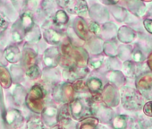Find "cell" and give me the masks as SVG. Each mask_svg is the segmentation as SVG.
I'll list each match as a JSON object with an SVG mask.
<instances>
[{
	"instance_id": "277c9868",
	"label": "cell",
	"mask_w": 152,
	"mask_h": 129,
	"mask_svg": "<svg viewBox=\"0 0 152 129\" xmlns=\"http://www.w3.org/2000/svg\"><path fill=\"white\" fill-rule=\"evenodd\" d=\"M69 107H70L72 117L74 120L80 121L87 117L91 116L89 99H84V98L73 99L69 103Z\"/></svg>"
},
{
	"instance_id": "6da1fadb",
	"label": "cell",
	"mask_w": 152,
	"mask_h": 129,
	"mask_svg": "<svg viewBox=\"0 0 152 129\" xmlns=\"http://www.w3.org/2000/svg\"><path fill=\"white\" fill-rule=\"evenodd\" d=\"M145 100V98L136 88L124 85L120 91V103L128 111L140 112L142 110Z\"/></svg>"
},
{
	"instance_id": "484cf974",
	"label": "cell",
	"mask_w": 152,
	"mask_h": 129,
	"mask_svg": "<svg viewBox=\"0 0 152 129\" xmlns=\"http://www.w3.org/2000/svg\"><path fill=\"white\" fill-rule=\"evenodd\" d=\"M32 24L33 21L31 15H30L29 14H23V15L22 16V25L24 31H30L31 28L32 27Z\"/></svg>"
},
{
	"instance_id": "4dcf8cb0",
	"label": "cell",
	"mask_w": 152,
	"mask_h": 129,
	"mask_svg": "<svg viewBox=\"0 0 152 129\" xmlns=\"http://www.w3.org/2000/svg\"><path fill=\"white\" fill-rule=\"evenodd\" d=\"M144 26L148 32L152 33V20L151 19H146L144 21Z\"/></svg>"
},
{
	"instance_id": "8fae6325",
	"label": "cell",
	"mask_w": 152,
	"mask_h": 129,
	"mask_svg": "<svg viewBox=\"0 0 152 129\" xmlns=\"http://www.w3.org/2000/svg\"><path fill=\"white\" fill-rule=\"evenodd\" d=\"M43 61L47 67L54 68L56 67L60 61V52L58 48H52L48 49L43 56Z\"/></svg>"
},
{
	"instance_id": "9a60e30c",
	"label": "cell",
	"mask_w": 152,
	"mask_h": 129,
	"mask_svg": "<svg viewBox=\"0 0 152 129\" xmlns=\"http://www.w3.org/2000/svg\"><path fill=\"white\" fill-rule=\"evenodd\" d=\"M99 125V119L93 116H90L80 120L76 125V129H97Z\"/></svg>"
},
{
	"instance_id": "5bb4252c",
	"label": "cell",
	"mask_w": 152,
	"mask_h": 129,
	"mask_svg": "<svg viewBox=\"0 0 152 129\" xmlns=\"http://www.w3.org/2000/svg\"><path fill=\"white\" fill-rule=\"evenodd\" d=\"M106 76L109 80L110 84L115 85L116 87H123L125 84L126 77L118 70H111L106 75Z\"/></svg>"
},
{
	"instance_id": "e575fe53",
	"label": "cell",
	"mask_w": 152,
	"mask_h": 129,
	"mask_svg": "<svg viewBox=\"0 0 152 129\" xmlns=\"http://www.w3.org/2000/svg\"><path fill=\"white\" fill-rule=\"evenodd\" d=\"M97 129H107V128H106L104 125H99L98 127H97Z\"/></svg>"
},
{
	"instance_id": "d590c367",
	"label": "cell",
	"mask_w": 152,
	"mask_h": 129,
	"mask_svg": "<svg viewBox=\"0 0 152 129\" xmlns=\"http://www.w3.org/2000/svg\"><path fill=\"white\" fill-rule=\"evenodd\" d=\"M142 1H146V2H150L152 0H142Z\"/></svg>"
},
{
	"instance_id": "ac0fdd59",
	"label": "cell",
	"mask_w": 152,
	"mask_h": 129,
	"mask_svg": "<svg viewBox=\"0 0 152 129\" xmlns=\"http://www.w3.org/2000/svg\"><path fill=\"white\" fill-rule=\"evenodd\" d=\"M22 63L23 67H26V69L33 64H36L37 60V53L32 49H25L23 52V56H21Z\"/></svg>"
},
{
	"instance_id": "3957f363",
	"label": "cell",
	"mask_w": 152,
	"mask_h": 129,
	"mask_svg": "<svg viewBox=\"0 0 152 129\" xmlns=\"http://www.w3.org/2000/svg\"><path fill=\"white\" fill-rule=\"evenodd\" d=\"M46 96L44 88L39 84H35L31 87L25 98V103L28 108L37 114H41L45 108L44 98Z\"/></svg>"
},
{
	"instance_id": "4316f807",
	"label": "cell",
	"mask_w": 152,
	"mask_h": 129,
	"mask_svg": "<svg viewBox=\"0 0 152 129\" xmlns=\"http://www.w3.org/2000/svg\"><path fill=\"white\" fill-rule=\"evenodd\" d=\"M132 61L134 62L135 64H140V63H142L144 60H145V56L143 55V53L141 52L140 49H134L132 54Z\"/></svg>"
},
{
	"instance_id": "ba28073f",
	"label": "cell",
	"mask_w": 152,
	"mask_h": 129,
	"mask_svg": "<svg viewBox=\"0 0 152 129\" xmlns=\"http://www.w3.org/2000/svg\"><path fill=\"white\" fill-rule=\"evenodd\" d=\"M110 125L113 129H134L132 116L125 114L115 115Z\"/></svg>"
},
{
	"instance_id": "f1b7e54d",
	"label": "cell",
	"mask_w": 152,
	"mask_h": 129,
	"mask_svg": "<svg viewBox=\"0 0 152 129\" xmlns=\"http://www.w3.org/2000/svg\"><path fill=\"white\" fill-rule=\"evenodd\" d=\"M88 64H91V67H92L94 69H99L103 64V58H93L91 60L89 59Z\"/></svg>"
},
{
	"instance_id": "7402d4cb",
	"label": "cell",
	"mask_w": 152,
	"mask_h": 129,
	"mask_svg": "<svg viewBox=\"0 0 152 129\" xmlns=\"http://www.w3.org/2000/svg\"><path fill=\"white\" fill-rule=\"evenodd\" d=\"M26 129H45L41 117H31L26 123Z\"/></svg>"
},
{
	"instance_id": "5b68a950",
	"label": "cell",
	"mask_w": 152,
	"mask_h": 129,
	"mask_svg": "<svg viewBox=\"0 0 152 129\" xmlns=\"http://www.w3.org/2000/svg\"><path fill=\"white\" fill-rule=\"evenodd\" d=\"M100 96L102 101L109 108H115L120 104V92L118 87L112 84H107L103 87Z\"/></svg>"
},
{
	"instance_id": "52a82bcc",
	"label": "cell",
	"mask_w": 152,
	"mask_h": 129,
	"mask_svg": "<svg viewBox=\"0 0 152 129\" xmlns=\"http://www.w3.org/2000/svg\"><path fill=\"white\" fill-rule=\"evenodd\" d=\"M64 6L71 14L77 15H85L89 11L85 0H64Z\"/></svg>"
},
{
	"instance_id": "7a4b0ae2",
	"label": "cell",
	"mask_w": 152,
	"mask_h": 129,
	"mask_svg": "<svg viewBox=\"0 0 152 129\" xmlns=\"http://www.w3.org/2000/svg\"><path fill=\"white\" fill-rule=\"evenodd\" d=\"M89 101L91 116L97 117L102 124H110L115 114L112 108L107 107L102 101L100 93L92 94V96L89 98Z\"/></svg>"
},
{
	"instance_id": "4fadbf2b",
	"label": "cell",
	"mask_w": 152,
	"mask_h": 129,
	"mask_svg": "<svg viewBox=\"0 0 152 129\" xmlns=\"http://www.w3.org/2000/svg\"><path fill=\"white\" fill-rule=\"evenodd\" d=\"M134 129H152V117L145 114H137L132 116Z\"/></svg>"
},
{
	"instance_id": "8992f818",
	"label": "cell",
	"mask_w": 152,
	"mask_h": 129,
	"mask_svg": "<svg viewBox=\"0 0 152 129\" xmlns=\"http://www.w3.org/2000/svg\"><path fill=\"white\" fill-rule=\"evenodd\" d=\"M75 91L71 83H65L56 89L53 92V97L56 100V101L62 103H70L74 98Z\"/></svg>"
},
{
	"instance_id": "d4e9b609",
	"label": "cell",
	"mask_w": 152,
	"mask_h": 129,
	"mask_svg": "<svg viewBox=\"0 0 152 129\" xmlns=\"http://www.w3.org/2000/svg\"><path fill=\"white\" fill-rule=\"evenodd\" d=\"M26 75L31 79L36 80V79H39L40 77L41 72H40L39 67L37 66V64H33V66H31L26 69Z\"/></svg>"
},
{
	"instance_id": "30bf717a",
	"label": "cell",
	"mask_w": 152,
	"mask_h": 129,
	"mask_svg": "<svg viewBox=\"0 0 152 129\" xmlns=\"http://www.w3.org/2000/svg\"><path fill=\"white\" fill-rule=\"evenodd\" d=\"M5 120H6V123L14 129H17L21 127L24 122V118L21 111H19L18 109H15V108L10 109L7 112L5 116Z\"/></svg>"
},
{
	"instance_id": "d6a6232c",
	"label": "cell",
	"mask_w": 152,
	"mask_h": 129,
	"mask_svg": "<svg viewBox=\"0 0 152 129\" xmlns=\"http://www.w3.org/2000/svg\"><path fill=\"white\" fill-rule=\"evenodd\" d=\"M100 1H102L106 5H115L118 3L120 0H100Z\"/></svg>"
},
{
	"instance_id": "d6986e66",
	"label": "cell",
	"mask_w": 152,
	"mask_h": 129,
	"mask_svg": "<svg viewBox=\"0 0 152 129\" xmlns=\"http://www.w3.org/2000/svg\"><path fill=\"white\" fill-rule=\"evenodd\" d=\"M5 57L10 63H15L21 59V52L15 46L8 47L5 51Z\"/></svg>"
},
{
	"instance_id": "e0dca14e",
	"label": "cell",
	"mask_w": 152,
	"mask_h": 129,
	"mask_svg": "<svg viewBox=\"0 0 152 129\" xmlns=\"http://www.w3.org/2000/svg\"><path fill=\"white\" fill-rule=\"evenodd\" d=\"M86 87L88 92L91 94H99L103 89L102 81L96 77H91L86 81Z\"/></svg>"
},
{
	"instance_id": "603a6c76",
	"label": "cell",
	"mask_w": 152,
	"mask_h": 129,
	"mask_svg": "<svg viewBox=\"0 0 152 129\" xmlns=\"http://www.w3.org/2000/svg\"><path fill=\"white\" fill-rule=\"evenodd\" d=\"M44 37H45L46 40L51 44H57L61 40L60 34L53 29L46 30L44 32Z\"/></svg>"
},
{
	"instance_id": "1f68e13d",
	"label": "cell",
	"mask_w": 152,
	"mask_h": 129,
	"mask_svg": "<svg viewBox=\"0 0 152 129\" xmlns=\"http://www.w3.org/2000/svg\"><path fill=\"white\" fill-rule=\"evenodd\" d=\"M147 67H148L149 71L152 72V51L148 55V57H147Z\"/></svg>"
},
{
	"instance_id": "44dd1931",
	"label": "cell",
	"mask_w": 152,
	"mask_h": 129,
	"mask_svg": "<svg viewBox=\"0 0 152 129\" xmlns=\"http://www.w3.org/2000/svg\"><path fill=\"white\" fill-rule=\"evenodd\" d=\"M123 74L127 78H132L136 74V64L131 60H125L123 64Z\"/></svg>"
},
{
	"instance_id": "cb8c5ba5",
	"label": "cell",
	"mask_w": 152,
	"mask_h": 129,
	"mask_svg": "<svg viewBox=\"0 0 152 129\" xmlns=\"http://www.w3.org/2000/svg\"><path fill=\"white\" fill-rule=\"evenodd\" d=\"M68 20L69 18L64 11L59 10L56 12V17H55V23L58 26V28H61L62 26H64L65 24H67Z\"/></svg>"
},
{
	"instance_id": "83f0119b",
	"label": "cell",
	"mask_w": 152,
	"mask_h": 129,
	"mask_svg": "<svg viewBox=\"0 0 152 129\" xmlns=\"http://www.w3.org/2000/svg\"><path fill=\"white\" fill-rule=\"evenodd\" d=\"M142 112L146 116L152 117V100H148L144 103L142 108Z\"/></svg>"
},
{
	"instance_id": "7c38bea8",
	"label": "cell",
	"mask_w": 152,
	"mask_h": 129,
	"mask_svg": "<svg viewBox=\"0 0 152 129\" xmlns=\"http://www.w3.org/2000/svg\"><path fill=\"white\" fill-rule=\"evenodd\" d=\"M72 115L70 111V107L68 103L63 104V106L58 108V113H57V125L65 126L69 125L72 122Z\"/></svg>"
},
{
	"instance_id": "836d02e7",
	"label": "cell",
	"mask_w": 152,
	"mask_h": 129,
	"mask_svg": "<svg viewBox=\"0 0 152 129\" xmlns=\"http://www.w3.org/2000/svg\"><path fill=\"white\" fill-rule=\"evenodd\" d=\"M53 129H65V127L62 126V125H56V126L53 127Z\"/></svg>"
},
{
	"instance_id": "ffe728a7",
	"label": "cell",
	"mask_w": 152,
	"mask_h": 129,
	"mask_svg": "<svg viewBox=\"0 0 152 129\" xmlns=\"http://www.w3.org/2000/svg\"><path fill=\"white\" fill-rule=\"evenodd\" d=\"M0 85L5 89H8L12 85L11 75L5 67H0Z\"/></svg>"
},
{
	"instance_id": "9c48e42d",
	"label": "cell",
	"mask_w": 152,
	"mask_h": 129,
	"mask_svg": "<svg viewBox=\"0 0 152 129\" xmlns=\"http://www.w3.org/2000/svg\"><path fill=\"white\" fill-rule=\"evenodd\" d=\"M58 108L55 106H47L41 112V119L48 127H54L57 125Z\"/></svg>"
},
{
	"instance_id": "2e32d148",
	"label": "cell",
	"mask_w": 152,
	"mask_h": 129,
	"mask_svg": "<svg viewBox=\"0 0 152 129\" xmlns=\"http://www.w3.org/2000/svg\"><path fill=\"white\" fill-rule=\"evenodd\" d=\"M73 27H74V31L75 32L77 33V35L86 40L88 38H89V34H88V26L87 24L85 23L84 20L82 19V18H77L74 22V24H73Z\"/></svg>"
},
{
	"instance_id": "f546056e",
	"label": "cell",
	"mask_w": 152,
	"mask_h": 129,
	"mask_svg": "<svg viewBox=\"0 0 152 129\" xmlns=\"http://www.w3.org/2000/svg\"><path fill=\"white\" fill-rule=\"evenodd\" d=\"M89 30L93 33H97L99 31V25L95 22H91L89 24Z\"/></svg>"
}]
</instances>
